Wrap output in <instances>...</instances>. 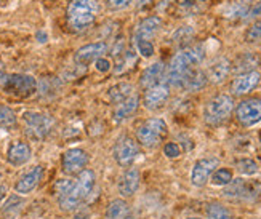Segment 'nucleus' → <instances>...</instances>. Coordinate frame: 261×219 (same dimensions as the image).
<instances>
[{"instance_id":"f257e3e1","label":"nucleus","mask_w":261,"mask_h":219,"mask_svg":"<svg viewBox=\"0 0 261 219\" xmlns=\"http://www.w3.org/2000/svg\"><path fill=\"white\" fill-rule=\"evenodd\" d=\"M203 58H205V48H203V45L200 43L189 45V47L178 51L172 58L168 67L165 69L164 82L168 87H181L186 74L191 69L197 67L203 61Z\"/></svg>"},{"instance_id":"f03ea898","label":"nucleus","mask_w":261,"mask_h":219,"mask_svg":"<svg viewBox=\"0 0 261 219\" xmlns=\"http://www.w3.org/2000/svg\"><path fill=\"white\" fill-rule=\"evenodd\" d=\"M99 13L96 0H71L66 10L67 26L72 32H82L93 24Z\"/></svg>"},{"instance_id":"7ed1b4c3","label":"nucleus","mask_w":261,"mask_h":219,"mask_svg":"<svg viewBox=\"0 0 261 219\" xmlns=\"http://www.w3.org/2000/svg\"><path fill=\"white\" fill-rule=\"evenodd\" d=\"M93 186H95V173L92 170H84L79 175V178L74 182H71L67 190H64L58 197L60 206L64 211L75 210L92 194Z\"/></svg>"},{"instance_id":"20e7f679","label":"nucleus","mask_w":261,"mask_h":219,"mask_svg":"<svg viewBox=\"0 0 261 219\" xmlns=\"http://www.w3.org/2000/svg\"><path fill=\"white\" fill-rule=\"evenodd\" d=\"M232 112L234 99L228 95H218L207 102L205 111H203V120L212 126H218L228 120Z\"/></svg>"},{"instance_id":"39448f33","label":"nucleus","mask_w":261,"mask_h":219,"mask_svg":"<svg viewBox=\"0 0 261 219\" xmlns=\"http://www.w3.org/2000/svg\"><path fill=\"white\" fill-rule=\"evenodd\" d=\"M167 123L162 119H149L136 128V140L144 147H155L167 136Z\"/></svg>"},{"instance_id":"423d86ee","label":"nucleus","mask_w":261,"mask_h":219,"mask_svg":"<svg viewBox=\"0 0 261 219\" xmlns=\"http://www.w3.org/2000/svg\"><path fill=\"white\" fill-rule=\"evenodd\" d=\"M2 87L7 95L16 98H28L37 90L36 78L24 74H10L2 80Z\"/></svg>"},{"instance_id":"0eeeda50","label":"nucleus","mask_w":261,"mask_h":219,"mask_svg":"<svg viewBox=\"0 0 261 219\" xmlns=\"http://www.w3.org/2000/svg\"><path fill=\"white\" fill-rule=\"evenodd\" d=\"M22 119H24L26 134L36 141H42L43 138L51 131L53 125H55V120L50 117V115L42 114V112L29 111L24 114Z\"/></svg>"},{"instance_id":"6e6552de","label":"nucleus","mask_w":261,"mask_h":219,"mask_svg":"<svg viewBox=\"0 0 261 219\" xmlns=\"http://www.w3.org/2000/svg\"><path fill=\"white\" fill-rule=\"evenodd\" d=\"M224 197L232 200H255L261 195V181L232 179L224 187Z\"/></svg>"},{"instance_id":"1a4fd4ad","label":"nucleus","mask_w":261,"mask_h":219,"mask_svg":"<svg viewBox=\"0 0 261 219\" xmlns=\"http://www.w3.org/2000/svg\"><path fill=\"white\" fill-rule=\"evenodd\" d=\"M236 119L244 126H252L261 122V98H248L236 107Z\"/></svg>"},{"instance_id":"9d476101","label":"nucleus","mask_w":261,"mask_h":219,"mask_svg":"<svg viewBox=\"0 0 261 219\" xmlns=\"http://www.w3.org/2000/svg\"><path fill=\"white\" fill-rule=\"evenodd\" d=\"M140 154L138 143L130 136H120L114 146V158L120 167H130Z\"/></svg>"},{"instance_id":"9b49d317","label":"nucleus","mask_w":261,"mask_h":219,"mask_svg":"<svg viewBox=\"0 0 261 219\" xmlns=\"http://www.w3.org/2000/svg\"><path fill=\"white\" fill-rule=\"evenodd\" d=\"M220 160L217 157H207V158H200L199 162H196L194 168L191 173V181L196 187H203L213 175V171L218 168Z\"/></svg>"},{"instance_id":"f8f14e48","label":"nucleus","mask_w":261,"mask_h":219,"mask_svg":"<svg viewBox=\"0 0 261 219\" xmlns=\"http://www.w3.org/2000/svg\"><path fill=\"white\" fill-rule=\"evenodd\" d=\"M61 163H63V171L66 175L71 176L81 175L88 163V155L82 149H69V151H66L63 154Z\"/></svg>"},{"instance_id":"ddd939ff","label":"nucleus","mask_w":261,"mask_h":219,"mask_svg":"<svg viewBox=\"0 0 261 219\" xmlns=\"http://www.w3.org/2000/svg\"><path fill=\"white\" fill-rule=\"evenodd\" d=\"M108 43L106 42H95V43H88V45H84L81 47L75 54H74V61L75 64L79 66H88L90 63H93L99 58H103L108 51Z\"/></svg>"},{"instance_id":"4468645a","label":"nucleus","mask_w":261,"mask_h":219,"mask_svg":"<svg viewBox=\"0 0 261 219\" xmlns=\"http://www.w3.org/2000/svg\"><path fill=\"white\" fill-rule=\"evenodd\" d=\"M168 98H170V87L165 82H161L146 90V93L143 96V104L146 109L155 111L159 107H162Z\"/></svg>"},{"instance_id":"2eb2a0df","label":"nucleus","mask_w":261,"mask_h":219,"mask_svg":"<svg viewBox=\"0 0 261 219\" xmlns=\"http://www.w3.org/2000/svg\"><path fill=\"white\" fill-rule=\"evenodd\" d=\"M261 82V74L258 71L239 74L231 84V93L234 96H244L248 95L250 91H253Z\"/></svg>"},{"instance_id":"dca6fc26","label":"nucleus","mask_w":261,"mask_h":219,"mask_svg":"<svg viewBox=\"0 0 261 219\" xmlns=\"http://www.w3.org/2000/svg\"><path fill=\"white\" fill-rule=\"evenodd\" d=\"M162 28V19L159 16H147L140 21L135 28V43L136 42H151L154 36Z\"/></svg>"},{"instance_id":"f3484780","label":"nucleus","mask_w":261,"mask_h":219,"mask_svg":"<svg viewBox=\"0 0 261 219\" xmlns=\"http://www.w3.org/2000/svg\"><path fill=\"white\" fill-rule=\"evenodd\" d=\"M42 176H43V168L40 165L34 167L32 170H29L26 173V175H22L18 179L16 186H15V190L18 194H29V192H32L34 189L39 186Z\"/></svg>"},{"instance_id":"a211bd4d","label":"nucleus","mask_w":261,"mask_h":219,"mask_svg":"<svg viewBox=\"0 0 261 219\" xmlns=\"http://www.w3.org/2000/svg\"><path fill=\"white\" fill-rule=\"evenodd\" d=\"M231 61L229 60H226V58H218L217 61H215L210 67H208V71H207V80L215 85H218V84H223L226 78H228L229 72H231Z\"/></svg>"},{"instance_id":"6ab92c4d","label":"nucleus","mask_w":261,"mask_h":219,"mask_svg":"<svg viewBox=\"0 0 261 219\" xmlns=\"http://www.w3.org/2000/svg\"><path fill=\"white\" fill-rule=\"evenodd\" d=\"M164 77H165V64L164 63H154L149 67L144 69V72L141 74V78H140V85H141V88L147 90V88H151L157 84L164 82L162 80Z\"/></svg>"},{"instance_id":"aec40b11","label":"nucleus","mask_w":261,"mask_h":219,"mask_svg":"<svg viewBox=\"0 0 261 219\" xmlns=\"http://www.w3.org/2000/svg\"><path fill=\"white\" fill-rule=\"evenodd\" d=\"M140 187V171L136 168H128L119 181V194L122 197H132Z\"/></svg>"},{"instance_id":"412c9836","label":"nucleus","mask_w":261,"mask_h":219,"mask_svg":"<svg viewBox=\"0 0 261 219\" xmlns=\"http://www.w3.org/2000/svg\"><path fill=\"white\" fill-rule=\"evenodd\" d=\"M31 158V147L26 143H13L8 147V152H7V160L8 163H11L13 167H21L24 165L26 162H29Z\"/></svg>"},{"instance_id":"4be33fe9","label":"nucleus","mask_w":261,"mask_h":219,"mask_svg":"<svg viewBox=\"0 0 261 219\" xmlns=\"http://www.w3.org/2000/svg\"><path fill=\"white\" fill-rule=\"evenodd\" d=\"M138 106H140V96L136 93H133L130 98L123 99L122 102H119V104H117V107L114 109V120L122 122V120L128 119L130 115H133L136 112Z\"/></svg>"},{"instance_id":"5701e85b","label":"nucleus","mask_w":261,"mask_h":219,"mask_svg":"<svg viewBox=\"0 0 261 219\" xmlns=\"http://www.w3.org/2000/svg\"><path fill=\"white\" fill-rule=\"evenodd\" d=\"M259 66V56L255 53H244L241 56H237V60L234 66L231 67V71H234L237 75L256 71V67Z\"/></svg>"},{"instance_id":"b1692460","label":"nucleus","mask_w":261,"mask_h":219,"mask_svg":"<svg viewBox=\"0 0 261 219\" xmlns=\"http://www.w3.org/2000/svg\"><path fill=\"white\" fill-rule=\"evenodd\" d=\"M207 82H208V80H207L205 72H202L200 69L194 67L186 74L181 87H183L185 90H188V91H199V90H202L203 87L207 85Z\"/></svg>"},{"instance_id":"393cba45","label":"nucleus","mask_w":261,"mask_h":219,"mask_svg":"<svg viewBox=\"0 0 261 219\" xmlns=\"http://www.w3.org/2000/svg\"><path fill=\"white\" fill-rule=\"evenodd\" d=\"M106 219H130V206L125 200L117 199L108 205Z\"/></svg>"},{"instance_id":"a878e982","label":"nucleus","mask_w":261,"mask_h":219,"mask_svg":"<svg viewBox=\"0 0 261 219\" xmlns=\"http://www.w3.org/2000/svg\"><path fill=\"white\" fill-rule=\"evenodd\" d=\"M252 7V0H234L224 8V16L228 18H245Z\"/></svg>"},{"instance_id":"bb28decb","label":"nucleus","mask_w":261,"mask_h":219,"mask_svg":"<svg viewBox=\"0 0 261 219\" xmlns=\"http://www.w3.org/2000/svg\"><path fill=\"white\" fill-rule=\"evenodd\" d=\"M136 61H138V56H136V53L127 50V51H123V54H120L117 58V64L114 67V72L119 75V74H125L128 72L130 69L136 64Z\"/></svg>"},{"instance_id":"cd10ccee","label":"nucleus","mask_w":261,"mask_h":219,"mask_svg":"<svg viewBox=\"0 0 261 219\" xmlns=\"http://www.w3.org/2000/svg\"><path fill=\"white\" fill-rule=\"evenodd\" d=\"M132 95H133V85L130 84H117L112 88H109V99L112 102H116V104L130 98Z\"/></svg>"},{"instance_id":"c85d7f7f","label":"nucleus","mask_w":261,"mask_h":219,"mask_svg":"<svg viewBox=\"0 0 261 219\" xmlns=\"http://www.w3.org/2000/svg\"><path fill=\"white\" fill-rule=\"evenodd\" d=\"M196 36V32L194 29H192L191 26H183V28H179L173 32V36H172V40L175 45H178V47H183L186 48L188 47V43L194 39Z\"/></svg>"},{"instance_id":"c756f323","label":"nucleus","mask_w":261,"mask_h":219,"mask_svg":"<svg viewBox=\"0 0 261 219\" xmlns=\"http://www.w3.org/2000/svg\"><path fill=\"white\" fill-rule=\"evenodd\" d=\"M208 219H232V213L221 203H210L207 206Z\"/></svg>"},{"instance_id":"7c9ffc66","label":"nucleus","mask_w":261,"mask_h":219,"mask_svg":"<svg viewBox=\"0 0 261 219\" xmlns=\"http://www.w3.org/2000/svg\"><path fill=\"white\" fill-rule=\"evenodd\" d=\"M16 125V114L13 109L0 104V128H11Z\"/></svg>"},{"instance_id":"2f4dec72","label":"nucleus","mask_w":261,"mask_h":219,"mask_svg":"<svg viewBox=\"0 0 261 219\" xmlns=\"http://www.w3.org/2000/svg\"><path fill=\"white\" fill-rule=\"evenodd\" d=\"M232 181V173L228 168H217L212 175V182L215 186H228Z\"/></svg>"},{"instance_id":"473e14b6","label":"nucleus","mask_w":261,"mask_h":219,"mask_svg":"<svg viewBox=\"0 0 261 219\" xmlns=\"http://www.w3.org/2000/svg\"><path fill=\"white\" fill-rule=\"evenodd\" d=\"M236 167H237V170H239V173H242V175H248V176L255 175V173L258 171V163L252 158H242L237 162Z\"/></svg>"},{"instance_id":"72a5a7b5","label":"nucleus","mask_w":261,"mask_h":219,"mask_svg":"<svg viewBox=\"0 0 261 219\" xmlns=\"http://www.w3.org/2000/svg\"><path fill=\"white\" fill-rule=\"evenodd\" d=\"M245 40L250 43L261 42V19H258L256 22H253V24L248 28V31L245 34Z\"/></svg>"},{"instance_id":"f704fd0d","label":"nucleus","mask_w":261,"mask_h":219,"mask_svg":"<svg viewBox=\"0 0 261 219\" xmlns=\"http://www.w3.org/2000/svg\"><path fill=\"white\" fill-rule=\"evenodd\" d=\"M178 11L183 16H192V15H196V13H199L200 11V8L194 4V2H191V0H186V2H183V4H179V7H178Z\"/></svg>"},{"instance_id":"c9c22d12","label":"nucleus","mask_w":261,"mask_h":219,"mask_svg":"<svg viewBox=\"0 0 261 219\" xmlns=\"http://www.w3.org/2000/svg\"><path fill=\"white\" fill-rule=\"evenodd\" d=\"M136 50L144 58H151L154 54V45L152 42H136Z\"/></svg>"},{"instance_id":"e433bc0d","label":"nucleus","mask_w":261,"mask_h":219,"mask_svg":"<svg viewBox=\"0 0 261 219\" xmlns=\"http://www.w3.org/2000/svg\"><path fill=\"white\" fill-rule=\"evenodd\" d=\"M22 205V200L19 199V197H11L8 202H7V205H5V208H4V213L5 214H15L18 210H19V206Z\"/></svg>"},{"instance_id":"4c0bfd02","label":"nucleus","mask_w":261,"mask_h":219,"mask_svg":"<svg viewBox=\"0 0 261 219\" xmlns=\"http://www.w3.org/2000/svg\"><path fill=\"white\" fill-rule=\"evenodd\" d=\"M164 152H165L167 157L175 158V157H179V154H181V147H179L176 143H168V144H165V147H164Z\"/></svg>"},{"instance_id":"58836bf2","label":"nucleus","mask_w":261,"mask_h":219,"mask_svg":"<svg viewBox=\"0 0 261 219\" xmlns=\"http://www.w3.org/2000/svg\"><path fill=\"white\" fill-rule=\"evenodd\" d=\"M123 51H125V39L119 37L114 43V47H112V54H114L116 58H119L120 54H123Z\"/></svg>"},{"instance_id":"ea45409f","label":"nucleus","mask_w":261,"mask_h":219,"mask_svg":"<svg viewBox=\"0 0 261 219\" xmlns=\"http://www.w3.org/2000/svg\"><path fill=\"white\" fill-rule=\"evenodd\" d=\"M132 4V0H108V7L111 10H122L127 8Z\"/></svg>"},{"instance_id":"a19ab883","label":"nucleus","mask_w":261,"mask_h":219,"mask_svg":"<svg viewBox=\"0 0 261 219\" xmlns=\"http://www.w3.org/2000/svg\"><path fill=\"white\" fill-rule=\"evenodd\" d=\"M95 66H96V69L99 72H108L111 69V63L108 60H105V58H99V60H96Z\"/></svg>"},{"instance_id":"79ce46f5","label":"nucleus","mask_w":261,"mask_h":219,"mask_svg":"<svg viewBox=\"0 0 261 219\" xmlns=\"http://www.w3.org/2000/svg\"><path fill=\"white\" fill-rule=\"evenodd\" d=\"M261 15V0L256 4H252L250 10H248V13L245 18H255V16H259Z\"/></svg>"},{"instance_id":"37998d69","label":"nucleus","mask_w":261,"mask_h":219,"mask_svg":"<svg viewBox=\"0 0 261 219\" xmlns=\"http://www.w3.org/2000/svg\"><path fill=\"white\" fill-rule=\"evenodd\" d=\"M151 4H152V0H136V8H138V10L149 8Z\"/></svg>"},{"instance_id":"c03bdc74","label":"nucleus","mask_w":261,"mask_h":219,"mask_svg":"<svg viewBox=\"0 0 261 219\" xmlns=\"http://www.w3.org/2000/svg\"><path fill=\"white\" fill-rule=\"evenodd\" d=\"M37 39H39V42H45L47 40V36H45L43 32H37Z\"/></svg>"},{"instance_id":"a18cd8bd","label":"nucleus","mask_w":261,"mask_h":219,"mask_svg":"<svg viewBox=\"0 0 261 219\" xmlns=\"http://www.w3.org/2000/svg\"><path fill=\"white\" fill-rule=\"evenodd\" d=\"M5 195H7V189L4 186H0V200H2Z\"/></svg>"},{"instance_id":"49530a36","label":"nucleus","mask_w":261,"mask_h":219,"mask_svg":"<svg viewBox=\"0 0 261 219\" xmlns=\"http://www.w3.org/2000/svg\"><path fill=\"white\" fill-rule=\"evenodd\" d=\"M188 219H200V217H188Z\"/></svg>"}]
</instances>
